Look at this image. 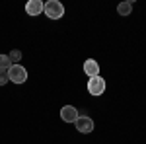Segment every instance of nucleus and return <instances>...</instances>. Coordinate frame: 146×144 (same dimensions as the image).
Masks as SVG:
<instances>
[{
  "label": "nucleus",
  "instance_id": "f257e3e1",
  "mask_svg": "<svg viewBox=\"0 0 146 144\" xmlns=\"http://www.w3.org/2000/svg\"><path fill=\"white\" fill-rule=\"evenodd\" d=\"M43 12L47 14V18H51V20H58V18H62L64 16V6L58 2V0H49L45 4V8Z\"/></svg>",
  "mask_w": 146,
  "mask_h": 144
},
{
  "label": "nucleus",
  "instance_id": "f03ea898",
  "mask_svg": "<svg viewBox=\"0 0 146 144\" xmlns=\"http://www.w3.org/2000/svg\"><path fill=\"white\" fill-rule=\"evenodd\" d=\"M8 80L14 82V84H23L27 80V70L22 64H12L8 68Z\"/></svg>",
  "mask_w": 146,
  "mask_h": 144
},
{
  "label": "nucleus",
  "instance_id": "7ed1b4c3",
  "mask_svg": "<svg viewBox=\"0 0 146 144\" xmlns=\"http://www.w3.org/2000/svg\"><path fill=\"white\" fill-rule=\"evenodd\" d=\"M88 92L92 96H101L105 92V80L100 76H94L88 80Z\"/></svg>",
  "mask_w": 146,
  "mask_h": 144
},
{
  "label": "nucleus",
  "instance_id": "20e7f679",
  "mask_svg": "<svg viewBox=\"0 0 146 144\" xmlns=\"http://www.w3.org/2000/svg\"><path fill=\"white\" fill-rule=\"evenodd\" d=\"M76 129H78V133H84V134H88L94 131V119H90V117H86V115H82L80 117L78 115V119H76Z\"/></svg>",
  "mask_w": 146,
  "mask_h": 144
},
{
  "label": "nucleus",
  "instance_id": "39448f33",
  "mask_svg": "<svg viewBox=\"0 0 146 144\" xmlns=\"http://www.w3.org/2000/svg\"><path fill=\"white\" fill-rule=\"evenodd\" d=\"M60 117H62V121H66V123H76V119H78V109L72 107V105H64L60 109Z\"/></svg>",
  "mask_w": 146,
  "mask_h": 144
},
{
  "label": "nucleus",
  "instance_id": "423d86ee",
  "mask_svg": "<svg viewBox=\"0 0 146 144\" xmlns=\"http://www.w3.org/2000/svg\"><path fill=\"white\" fill-rule=\"evenodd\" d=\"M45 8V4L41 2V0H29L27 4H25V12L29 14V16H39L41 12Z\"/></svg>",
  "mask_w": 146,
  "mask_h": 144
},
{
  "label": "nucleus",
  "instance_id": "0eeeda50",
  "mask_svg": "<svg viewBox=\"0 0 146 144\" xmlns=\"http://www.w3.org/2000/svg\"><path fill=\"white\" fill-rule=\"evenodd\" d=\"M84 72H86V74H88L90 78L100 76V64H98L94 58H88V60L84 62Z\"/></svg>",
  "mask_w": 146,
  "mask_h": 144
},
{
  "label": "nucleus",
  "instance_id": "6e6552de",
  "mask_svg": "<svg viewBox=\"0 0 146 144\" xmlns=\"http://www.w3.org/2000/svg\"><path fill=\"white\" fill-rule=\"evenodd\" d=\"M117 12H119V16H131L133 4H131V2H121V4L117 6Z\"/></svg>",
  "mask_w": 146,
  "mask_h": 144
},
{
  "label": "nucleus",
  "instance_id": "1a4fd4ad",
  "mask_svg": "<svg viewBox=\"0 0 146 144\" xmlns=\"http://www.w3.org/2000/svg\"><path fill=\"white\" fill-rule=\"evenodd\" d=\"M10 66H12V62L8 58V55H0V70H8Z\"/></svg>",
  "mask_w": 146,
  "mask_h": 144
},
{
  "label": "nucleus",
  "instance_id": "9d476101",
  "mask_svg": "<svg viewBox=\"0 0 146 144\" xmlns=\"http://www.w3.org/2000/svg\"><path fill=\"white\" fill-rule=\"evenodd\" d=\"M8 58H10L12 64H16V62H18L20 58H22V53H20V51H12L10 55H8Z\"/></svg>",
  "mask_w": 146,
  "mask_h": 144
},
{
  "label": "nucleus",
  "instance_id": "9b49d317",
  "mask_svg": "<svg viewBox=\"0 0 146 144\" xmlns=\"http://www.w3.org/2000/svg\"><path fill=\"white\" fill-rule=\"evenodd\" d=\"M6 82H10L8 80V70H0V86H4Z\"/></svg>",
  "mask_w": 146,
  "mask_h": 144
}]
</instances>
